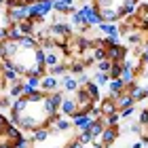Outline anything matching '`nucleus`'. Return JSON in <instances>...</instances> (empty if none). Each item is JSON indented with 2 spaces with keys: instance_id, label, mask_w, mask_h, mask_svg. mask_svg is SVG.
Listing matches in <instances>:
<instances>
[{
  "instance_id": "nucleus-1",
  "label": "nucleus",
  "mask_w": 148,
  "mask_h": 148,
  "mask_svg": "<svg viewBox=\"0 0 148 148\" xmlns=\"http://www.w3.org/2000/svg\"><path fill=\"white\" fill-rule=\"evenodd\" d=\"M80 11L85 13V25H87V28H91V25H99L104 21L102 13L95 9V4H83V6H80Z\"/></svg>"
},
{
  "instance_id": "nucleus-27",
  "label": "nucleus",
  "mask_w": 148,
  "mask_h": 148,
  "mask_svg": "<svg viewBox=\"0 0 148 148\" xmlns=\"http://www.w3.org/2000/svg\"><path fill=\"white\" fill-rule=\"evenodd\" d=\"M6 38H9V34H6V28H0V42H4Z\"/></svg>"
},
{
  "instance_id": "nucleus-6",
  "label": "nucleus",
  "mask_w": 148,
  "mask_h": 148,
  "mask_svg": "<svg viewBox=\"0 0 148 148\" xmlns=\"http://www.w3.org/2000/svg\"><path fill=\"white\" fill-rule=\"evenodd\" d=\"M136 9H138V2H136V0H125V2L121 4V9L116 11V13H119V19L129 17V15H131V13L136 11Z\"/></svg>"
},
{
  "instance_id": "nucleus-24",
  "label": "nucleus",
  "mask_w": 148,
  "mask_h": 148,
  "mask_svg": "<svg viewBox=\"0 0 148 148\" xmlns=\"http://www.w3.org/2000/svg\"><path fill=\"white\" fill-rule=\"evenodd\" d=\"M34 140H36V142H42V140H47V131H45V129L36 131V133H34Z\"/></svg>"
},
{
  "instance_id": "nucleus-20",
  "label": "nucleus",
  "mask_w": 148,
  "mask_h": 148,
  "mask_svg": "<svg viewBox=\"0 0 148 148\" xmlns=\"http://www.w3.org/2000/svg\"><path fill=\"white\" fill-rule=\"evenodd\" d=\"M4 80H9V83H19V72L17 70H4Z\"/></svg>"
},
{
  "instance_id": "nucleus-10",
  "label": "nucleus",
  "mask_w": 148,
  "mask_h": 148,
  "mask_svg": "<svg viewBox=\"0 0 148 148\" xmlns=\"http://www.w3.org/2000/svg\"><path fill=\"white\" fill-rule=\"evenodd\" d=\"M116 127H104V131H102V140H104V146H108L114 142V138H116Z\"/></svg>"
},
{
  "instance_id": "nucleus-8",
  "label": "nucleus",
  "mask_w": 148,
  "mask_h": 148,
  "mask_svg": "<svg viewBox=\"0 0 148 148\" xmlns=\"http://www.w3.org/2000/svg\"><path fill=\"white\" fill-rule=\"evenodd\" d=\"M108 87H110V95H121V93L125 91V83L121 78H110V83H108Z\"/></svg>"
},
{
  "instance_id": "nucleus-21",
  "label": "nucleus",
  "mask_w": 148,
  "mask_h": 148,
  "mask_svg": "<svg viewBox=\"0 0 148 148\" xmlns=\"http://www.w3.org/2000/svg\"><path fill=\"white\" fill-rule=\"evenodd\" d=\"M68 72L70 74H78V76H80V74L85 72V64H70L68 66Z\"/></svg>"
},
{
  "instance_id": "nucleus-22",
  "label": "nucleus",
  "mask_w": 148,
  "mask_h": 148,
  "mask_svg": "<svg viewBox=\"0 0 148 148\" xmlns=\"http://www.w3.org/2000/svg\"><path fill=\"white\" fill-rule=\"evenodd\" d=\"M70 125H72L70 121H64V119H57V121H55V129H57V131H66Z\"/></svg>"
},
{
  "instance_id": "nucleus-11",
  "label": "nucleus",
  "mask_w": 148,
  "mask_h": 148,
  "mask_svg": "<svg viewBox=\"0 0 148 148\" xmlns=\"http://www.w3.org/2000/svg\"><path fill=\"white\" fill-rule=\"evenodd\" d=\"M119 97V108L121 110H125V108H133V104H136V102H133V97L129 95V93H121V95H116Z\"/></svg>"
},
{
  "instance_id": "nucleus-28",
  "label": "nucleus",
  "mask_w": 148,
  "mask_h": 148,
  "mask_svg": "<svg viewBox=\"0 0 148 148\" xmlns=\"http://www.w3.org/2000/svg\"><path fill=\"white\" fill-rule=\"evenodd\" d=\"M6 125H9V123H6V116H2V114H0V127H2V129H6Z\"/></svg>"
},
{
  "instance_id": "nucleus-12",
  "label": "nucleus",
  "mask_w": 148,
  "mask_h": 148,
  "mask_svg": "<svg viewBox=\"0 0 148 148\" xmlns=\"http://www.w3.org/2000/svg\"><path fill=\"white\" fill-rule=\"evenodd\" d=\"M57 64H59V55H57L55 51H49V53L45 55V66L51 70V68H55Z\"/></svg>"
},
{
  "instance_id": "nucleus-18",
  "label": "nucleus",
  "mask_w": 148,
  "mask_h": 148,
  "mask_svg": "<svg viewBox=\"0 0 148 148\" xmlns=\"http://www.w3.org/2000/svg\"><path fill=\"white\" fill-rule=\"evenodd\" d=\"M72 23L74 25H85V13L80 11V9L72 13Z\"/></svg>"
},
{
  "instance_id": "nucleus-26",
  "label": "nucleus",
  "mask_w": 148,
  "mask_h": 148,
  "mask_svg": "<svg viewBox=\"0 0 148 148\" xmlns=\"http://www.w3.org/2000/svg\"><path fill=\"white\" fill-rule=\"evenodd\" d=\"M140 66H148V51L142 53V57H140Z\"/></svg>"
},
{
  "instance_id": "nucleus-31",
  "label": "nucleus",
  "mask_w": 148,
  "mask_h": 148,
  "mask_svg": "<svg viewBox=\"0 0 148 148\" xmlns=\"http://www.w3.org/2000/svg\"><path fill=\"white\" fill-rule=\"evenodd\" d=\"M0 57H2V47H0Z\"/></svg>"
},
{
  "instance_id": "nucleus-16",
  "label": "nucleus",
  "mask_w": 148,
  "mask_h": 148,
  "mask_svg": "<svg viewBox=\"0 0 148 148\" xmlns=\"http://www.w3.org/2000/svg\"><path fill=\"white\" fill-rule=\"evenodd\" d=\"M93 83H95L97 87H99V85H108V83H110V74L95 72V76H93Z\"/></svg>"
},
{
  "instance_id": "nucleus-15",
  "label": "nucleus",
  "mask_w": 148,
  "mask_h": 148,
  "mask_svg": "<svg viewBox=\"0 0 148 148\" xmlns=\"http://www.w3.org/2000/svg\"><path fill=\"white\" fill-rule=\"evenodd\" d=\"M49 74H51V76L62 78V76H66V74H68V66H66V64H57L55 68H51V70H49Z\"/></svg>"
},
{
  "instance_id": "nucleus-19",
  "label": "nucleus",
  "mask_w": 148,
  "mask_h": 148,
  "mask_svg": "<svg viewBox=\"0 0 148 148\" xmlns=\"http://www.w3.org/2000/svg\"><path fill=\"white\" fill-rule=\"evenodd\" d=\"M11 95H13V97H21V95H23V83H21V80H19V83H13Z\"/></svg>"
},
{
  "instance_id": "nucleus-7",
  "label": "nucleus",
  "mask_w": 148,
  "mask_h": 148,
  "mask_svg": "<svg viewBox=\"0 0 148 148\" xmlns=\"http://www.w3.org/2000/svg\"><path fill=\"white\" fill-rule=\"evenodd\" d=\"M72 123L76 125L78 129H87L93 121H91V114H80V112H76V114L72 116Z\"/></svg>"
},
{
  "instance_id": "nucleus-13",
  "label": "nucleus",
  "mask_w": 148,
  "mask_h": 148,
  "mask_svg": "<svg viewBox=\"0 0 148 148\" xmlns=\"http://www.w3.org/2000/svg\"><path fill=\"white\" fill-rule=\"evenodd\" d=\"M40 80H42V78H40L38 74L30 72V74H25V80H23V83H25V85H30L32 89H38V87H40Z\"/></svg>"
},
{
  "instance_id": "nucleus-30",
  "label": "nucleus",
  "mask_w": 148,
  "mask_h": 148,
  "mask_svg": "<svg viewBox=\"0 0 148 148\" xmlns=\"http://www.w3.org/2000/svg\"><path fill=\"white\" fill-rule=\"evenodd\" d=\"M142 142H144V144H148V138H142Z\"/></svg>"
},
{
  "instance_id": "nucleus-17",
  "label": "nucleus",
  "mask_w": 148,
  "mask_h": 148,
  "mask_svg": "<svg viewBox=\"0 0 148 148\" xmlns=\"http://www.w3.org/2000/svg\"><path fill=\"white\" fill-rule=\"evenodd\" d=\"M112 62H110V59H104V62H99L97 64V70L95 72H104V74H110V70H112Z\"/></svg>"
},
{
  "instance_id": "nucleus-14",
  "label": "nucleus",
  "mask_w": 148,
  "mask_h": 148,
  "mask_svg": "<svg viewBox=\"0 0 148 148\" xmlns=\"http://www.w3.org/2000/svg\"><path fill=\"white\" fill-rule=\"evenodd\" d=\"M85 91H87V95H89L93 102H97V97H99V91H97V85L93 83V80H89V83L85 85Z\"/></svg>"
},
{
  "instance_id": "nucleus-4",
  "label": "nucleus",
  "mask_w": 148,
  "mask_h": 148,
  "mask_svg": "<svg viewBox=\"0 0 148 148\" xmlns=\"http://www.w3.org/2000/svg\"><path fill=\"white\" fill-rule=\"evenodd\" d=\"M72 34V28L68 23H64V21H53L51 25V36H70Z\"/></svg>"
},
{
  "instance_id": "nucleus-5",
  "label": "nucleus",
  "mask_w": 148,
  "mask_h": 148,
  "mask_svg": "<svg viewBox=\"0 0 148 148\" xmlns=\"http://www.w3.org/2000/svg\"><path fill=\"white\" fill-rule=\"evenodd\" d=\"M59 112L68 114V116H74V114L78 112V106H76V99H70V97H64L62 102V108H59Z\"/></svg>"
},
{
  "instance_id": "nucleus-2",
  "label": "nucleus",
  "mask_w": 148,
  "mask_h": 148,
  "mask_svg": "<svg viewBox=\"0 0 148 148\" xmlns=\"http://www.w3.org/2000/svg\"><path fill=\"white\" fill-rule=\"evenodd\" d=\"M106 53H108V59L112 64H123L127 59V49L123 45H110V47H106Z\"/></svg>"
},
{
  "instance_id": "nucleus-29",
  "label": "nucleus",
  "mask_w": 148,
  "mask_h": 148,
  "mask_svg": "<svg viewBox=\"0 0 148 148\" xmlns=\"http://www.w3.org/2000/svg\"><path fill=\"white\" fill-rule=\"evenodd\" d=\"M142 144H144V142H142V140H138V142H136V144H133V148H142Z\"/></svg>"
},
{
  "instance_id": "nucleus-9",
  "label": "nucleus",
  "mask_w": 148,
  "mask_h": 148,
  "mask_svg": "<svg viewBox=\"0 0 148 148\" xmlns=\"http://www.w3.org/2000/svg\"><path fill=\"white\" fill-rule=\"evenodd\" d=\"M62 85H64V89H66V91H74V93L78 91V80H76V78H72L70 74L62 76Z\"/></svg>"
},
{
  "instance_id": "nucleus-23",
  "label": "nucleus",
  "mask_w": 148,
  "mask_h": 148,
  "mask_svg": "<svg viewBox=\"0 0 148 148\" xmlns=\"http://www.w3.org/2000/svg\"><path fill=\"white\" fill-rule=\"evenodd\" d=\"M106 123H108V127H116V123H119V114H110V116L106 119Z\"/></svg>"
},
{
  "instance_id": "nucleus-3",
  "label": "nucleus",
  "mask_w": 148,
  "mask_h": 148,
  "mask_svg": "<svg viewBox=\"0 0 148 148\" xmlns=\"http://www.w3.org/2000/svg\"><path fill=\"white\" fill-rule=\"evenodd\" d=\"M59 85H62V78L51 76V74H45L42 80H40V89H42L45 93H55Z\"/></svg>"
},
{
  "instance_id": "nucleus-25",
  "label": "nucleus",
  "mask_w": 148,
  "mask_h": 148,
  "mask_svg": "<svg viewBox=\"0 0 148 148\" xmlns=\"http://www.w3.org/2000/svg\"><path fill=\"white\" fill-rule=\"evenodd\" d=\"M140 123H142V125L148 123V108H144L142 112H140Z\"/></svg>"
}]
</instances>
